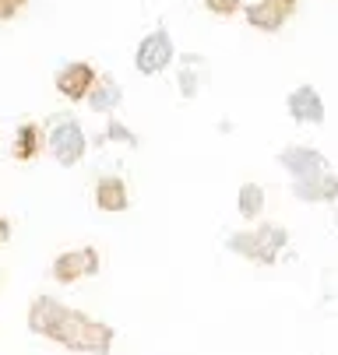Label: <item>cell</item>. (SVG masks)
Here are the masks:
<instances>
[{"label":"cell","mask_w":338,"mask_h":355,"mask_svg":"<svg viewBox=\"0 0 338 355\" xmlns=\"http://www.w3.org/2000/svg\"><path fill=\"white\" fill-rule=\"evenodd\" d=\"M173 60V39L169 32H152V35H144L141 46H137V53H134V64L141 74H159L166 71Z\"/></svg>","instance_id":"obj_5"},{"label":"cell","mask_w":338,"mask_h":355,"mask_svg":"<svg viewBox=\"0 0 338 355\" xmlns=\"http://www.w3.org/2000/svg\"><path fill=\"white\" fill-rule=\"evenodd\" d=\"M261 211H264V190L257 183H244L239 187V215L254 222V218H261Z\"/></svg>","instance_id":"obj_14"},{"label":"cell","mask_w":338,"mask_h":355,"mask_svg":"<svg viewBox=\"0 0 338 355\" xmlns=\"http://www.w3.org/2000/svg\"><path fill=\"white\" fill-rule=\"evenodd\" d=\"M285 229L282 225H261V229H251L247 236H233L229 246L239 250L247 261H257V264H271L278 257V250L285 246Z\"/></svg>","instance_id":"obj_2"},{"label":"cell","mask_w":338,"mask_h":355,"mask_svg":"<svg viewBox=\"0 0 338 355\" xmlns=\"http://www.w3.org/2000/svg\"><path fill=\"white\" fill-rule=\"evenodd\" d=\"M46 144H50V155H53L60 166H78V162L85 159V148H88V144H85V130H81L78 120H71V116L53 120Z\"/></svg>","instance_id":"obj_3"},{"label":"cell","mask_w":338,"mask_h":355,"mask_svg":"<svg viewBox=\"0 0 338 355\" xmlns=\"http://www.w3.org/2000/svg\"><path fill=\"white\" fill-rule=\"evenodd\" d=\"M8 239H11V222H8V218H0V246H4Z\"/></svg>","instance_id":"obj_17"},{"label":"cell","mask_w":338,"mask_h":355,"mask_svg":"<svg viewBox=\"0 0 338 355\" xmlns=\"http://www.w3.org/2000/svg\"><path fill=\"white\" fill-rule=\"evenodd\" d=\"M282 166L296 176V183H303V180H324L328 176L324 159L317 155V151H310V148H289V151H282Z\"/></svg>","instance_id":"obj_6"},{"label":"cell","mask_w":338,"mask_h":355,"mask_svg":"<svg viewBox=\"0 0 338 355\" xmlns=\"http://www.w3.org/2000/svg\"><path fill=\"white\" fill-rule=\"evenodd\" d=\"M60 302L57 299H50V295H39L35 302H32V310H28V327L35 331V334H46L53 327V320L60 317Z\"/></svg>","instance_id":"obj_11"},{"label":"cell","mask_w":338,"mask_h":355,"mask_svg":"<svg viewBox=\"0 0 338 355\" xmlns=\"http://www.w3.org/2000/svg\"><path fill=\"white\" fill-rule=\"evenodd\" d=\"M95 85V71L88 64H67L60 74H57V88L64 98H71V103H85V95L92 92Z\"/></svg>","instance_id":"obj_7"},{"label":"cell","mask_w":338,"mask_h":355,"mask_svg":"<svg viewBox=\"0 0 338 355\" xmlns=\"http://www.w3.org/2000/svg\"><path fill=\"white\" fill-rule=\"evenodd\" d=\"M39 151H42V134H39V127H35V123H22V127L15 130L11 155H15L18 162H32Z\"/></svg>","instance_id":"obj_12"},{"label":"cell","mask_w":338,"mask_h":355,"mask_svg":"<svg viewBox=\"0 0 338 355\" xmlns=\"http://www.w3.org/2000/svg\"><path fill=\"white\" fill-rule=\"evenodd\" d=\"M99 271V250L95 246H78V250H67L53 261V278L60 285H71L78 278H88Z\"/></svg>","instance_id":"obj_4"},{"label":"cell","mask_w":338,"mask_h":355,"mask_svg":"<svg viewBox=\"0 0 338 355\" xmlns=\"http://www.w3.org/2000/svg\"><path fill=\"white\" fill-rule=\"evenodd\" d=\"M22 4H25V0H0V18H11Z\"/></svg>","instance_id":"obj_16"},{"label":"cell","mask_w":338,"mask_h":355,"mask_svg":"<svg viewBox=\"0 0 338 355\" xmlns=\"http://www.w3.org/2000/svg\"><path fill=\"white\" fill-rule=\"evenodd\" d=\"M46 338L71 348V352H88V355H106L113 345V327L92 320L78 310H60V317L53 320V327L46 331Z\"/></svg>","instance_id":"obj_1"},{"label":"cell","mask_w":338,"mask_h":355,"mask_svg":"<svg viewBox=\"0 0 338 355\" xmlns=\"http://www.w3.org/2000/svg\"><path fill=\"white\" fill-rule=\"evenodd\" d=\"M205 4H208L215 15H233V11H236V0H205Z\"/></svg>","instance_id":"obj_15"},{"label":"cell","mask_w":338,"mask_h":355,"mask_svg":"<svg viewBox=\"0 0 338 355\" xmlns=\"http://www.w3.org/2000/svg\"><path fill=\"white\" fill-rule=\"evenodd\" d=\"M289 113H293L300 123H321L324 120V103L310 85H300L293 95H289Z\"/></svg>","instance_id":"obj_9"},{"label":"cell","mask_w":338,"mask_h":355,"mask_svg":"<svg viewBox=\"0 0 338 355\" xmlns=\"http://www.w3.org/2000/svg\"><path fill=\"white\" fill-rule=\"evenodd\" d=\"M293 8V0H264V4H251L247 8V18L257 25V28H278L282 25V18H285V11Z\"/></svg>","instance_id":"obj_10"},{"label":"cell","mask_w":338,"mask_h":355,"mask_svg":"<svg viewBox=\"0 0 338 355\" xmlns=\"http://www.w3.org/2000/svg\"><path fill=\"white\" fill-rule=\"evenodd\" d=\"M95 208L99 211H127L130 208V193L120 176H103L95 183Z\"/></svg>","instance_id":"obj_8"},{"label":"cell","mask_w":338,"mask_h":355,"mask_svg":"<svg viewBox=\"0 0 338 355\" xmlns=\"http://www.w3.org/2000/svg\"><path fill=\"white\" fill-rule=\"evenodd\" d=\"M85 98H88V106L99 110V113L117 110V106H120V85H117V81H99V78H95V85H92V92H88Z\"/></svg>","instance_id":"obj_13"}]
</instances>
